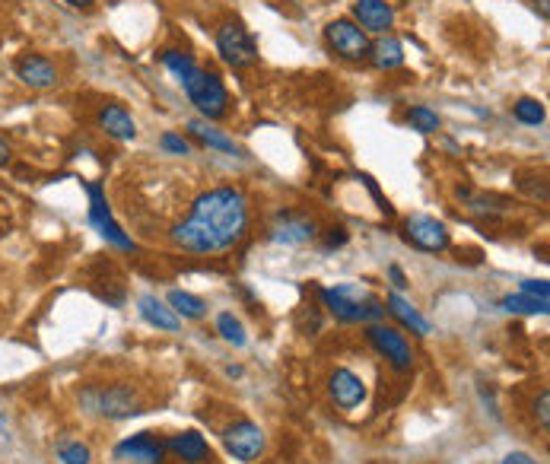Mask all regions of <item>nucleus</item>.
<instances>
[{"label":"nucleus","mask_w":550,"mask_h":464,"mask_svg":"<svg viewBox=\"0 0 550 464\" xmlns=\"http://www.w3.org/2000/svg\"><path fill=\"white\" fill-rule=\"evenodd\" d=\"M503 464H538L531 455H525V452H512V455H506V461Z\"/></svg>","instance_id":"obj_31"},{"label":"nucleus","mask_w":550,"mask_h":464,"mask_svg":"<svg viewBox=\"0 0 550 464\" xmlns=\"http://www.w3.org/2000/svg\"><path fill=\"white\" fill-rule=\"evenodd\" d=\"M385 306H388V312H392V315L401 321L404 328H411V331H414V334H420V337H427V334H430V321L423 318V315H420V312H417V309L411 306V302H407L398 290L385 296Z\"/></svg>","instance_id":"obj_18"},{"label":"nucleus","mask_w":550,"mask_h":464,"mask_svg":"<svg viewBox=\"0 0 550 464\" xmlns=\"http://www.w3.org/2000/svg\"><path fill=\"white\" fill-rule=\"evenodd\" d=\"M58 458H61L64 464H90V461H93L90 449H86L83 442H61V445H58Z\"/></svg>","instance_id":"obj_27"},{"label":"nucleus","mask_w":550,"mask_h":464,"mask_svg":"<svg viewBox=\"0 0 550 464\" xmlns=\"http://www.w3.org/2000/svg\"><path fill=\"white\" fill-rule=\"evenodd\" d=\"M223 442H226V452L245 464L255 461L264 452V433L252 420H239V423L229 426V430L223 433Z\"/></svg>","instance_id":"obj_10"},{"label":"nucleus","mask_w":550,"mask_h":464,"mask_svg":"<svg viewBox=\"0 0 550 464\" xmlns=\"http://www.w3.org/2000/svg\"><path fill=\"white\" fill-rule=\"evenodd\" d=\"M369 58L379 70H395V67L404 64V48H401L398 39H388L385 35V39H379L376 45H369Z\"/></svg>","instance_id":"obj_20"},{"label":"nucleus","mask_w":550,"mask_h":464,"mask_svg":"<svg viewBox=\"0 0 550 464\" xmlns=\"http://www.w3.org/2000/svg\"><path fill=\"white\" fill-rule=\"evenodd\" d=\"M535 414H538L541 426L547 430V426H550V391H541V398L535 401Z\"/></svg>","instance_id":"obj_30"},{"label":"nucleus","mask_w":550,"mask_h":464,"mask_svg":"<svg viewBox=\"0 0 550 464\" xmlns=\"http://www.w3.org/2000/svg\"><path fill=\"white\" fill-rule=\"evenodd\" d=\"M7 163H10V144L0 137V166H7Z\"/></svg>","instance_id":"obj_33"},{"label":"nucleus","mask_w":550,"mask_h":464,"mask_svg":"<svg viewBox=\"0 0 550 464\" xmlns=\"http://www.w3.org/2000/svg\"><path fill=\"white\" fill-rule=\"evenodd\" d=\"M80 404L90 410V414H99L105 420H128V417L140 414V398L128 385L86 388L80 395Z\"/></svg>","instance_id":"obj_4"},{"label":"nucleus","mask_w":550,"mask_h":464,"mask_svg":"<svg viewBox=\"0 0 550 464\" xmlns=\"http://www.w3.org/2000/svg\"><path fill=\"white\" fill-rule=\"evenodd\" d=\"M16 77H20L29 89H51L58 83V70L42 55H23L16 61Z\"/></svg>","instance_id":"obj_15"},{"label":"nucleus","mask_w":550,"mask_h":464,"mask_svg":"<svg viewBox=\"0 0 550 464\" xmlns=\"http://www.w3.org/2000/svg\"><path fill=\"white\" fill-rule=\"evenodd\" d=\"M512 115H516L522 124H531V128H538V124H544V105L538 99H519L516 105H512Z\"/></svg>","instance_id":"obj_26"},{"label":"nucleus","mask_w":550,"mask_h":464,"mask_svg":"<svg viewBox=\"0 0 550 464\" xmlns=\"http://www.w3.org/2000/svg\"><path fill=\"white\" fill-rule=\"evenodd\" d=\"M86 194H90V223L99 229V236L105 242H112L115 248H121V252H134V242L124 236V229L115 223L112 210H109V201H105V191L102 185L96 182H86Z\"/></svg>","instance_id":"obj_6"},{"label":"nucleus","mask_w":550,"mask_h":464,"mask_svg":"<svg viewBox=\"0 0 550 464\" xmlns=\"http://www.w3.org/2000/svg\"><path fill=\"white\" fill-rule=\"evenodd\" d=\"M169 309H172L175 315H182V318H201V315L207 312L204 299L191 296V293H185V290H172V293H169Z\"/></svg>","instance_id":"obj_23"},{"label":"nucleus","mask_w":550,"mask_h":464,"mask_svg":"<svg viewBox=\"0 0 550 464\" xmlns=\"http://www.w3.org/2000/svg\"><path fill=\"white\" fill-rule=\"evenodd\" d=\"M325 35H328V45L341 58H347V61H363V58H369V35L357 23H353V20H334L325 29Z\"/></svg>","instance_id":"obj_8"},{"label":"nucleus","mask_w":550,"mask_h":464,"mask_svg":"<svg viewBox=\"0 0 550 464\" xmlns=\"http://www.w3.org/2000/svg\"><path fill=\"white\" fill-rule=\"evenodd\" d=\"M322 302L337 321H347V325H357V321H376V318L385 315L382 302L369 290L357 287V283H337V287H325Z\"/></svg>","instance_id":"obj_3"},{"label":"nucleus","mask_w":550,"mask_h":464,"mask_svg":"<svg viewBox=\"0 0 550 464\" xmlns=\"http://www.w3.org/2000/svg\"><path fill=\"white\" fill-rule=\"evenodd\" d=\"M166 455V442L153 439V433H137L115 445L118 461H134V464H159Z\"/></svg>","instance_id":"obj_11"},{"label":"nucleus","mask_w":550,"mask_h":464,"mask_svg":"<svg viewBox=\"0 0 550 464\" xmlns=\"http://www.w3.org/2000/svg\"><path fill=\"white\" fill-rule=\"evenodd\" d=\"M271 239L280 245H303V242L315 239V223L309 217H299V213L283 210V213H277V220L271 226Z\"/></svg>","instance_id":"obj_13"},{"label":"nucleus","mask_w":550,"mask_h":464,"mask_svg":"<svg viewBox=\"0 0 550 464\" xmlns=\"http://www.w3.org/2000/svg\"><path fill=\"white\" fill-rule=\"evenodd\" d=\"M369 344L376 347L388 363H392L398 372H407L414 366V350L407 344V337L398 328H388V325H369L366 328Z\"/></svg>","instance_id":"obj_7"},{"label":"nucleus","mask_w":550,"mask_h":464,"mask_svg":"<svg viewBox=\"0 0 550 464\" xmlns=\"http://www.w3.org/2000/svg\"><path fill=\"white\" fill-rule=\"evenodd\" d=\"M248 229V201L239 188H210L191 204L188 220L172 229V242L191 255H217L233 248Z\"/></svg>","instance_id":"obj_1"},{"label":"nucleus","mask_w":550,"mask_h":464,"mask_svg":"<svg viewBox=\"0 0 550 464\" xmlns=\"http://www.w3.org/2000/svg\"><path fill=\"white\" fill-rule=\"evenodd\" d=\"M404 236L411 245H417L420 252H446L449 248V229L439 220L427 217V213H414L404 223Z\"/></svg>","instance_id":"obj_9"},{"label":"nucleus","mask_w":550,"mask_h":464,"mask_svg":"<svg viewBox=\"0 0 550 464\" xmlns=\"http://www.w3.org/2000/svg\"><path fill=\"white\" fill-rule=\"evenodd\" d=\"M328 391H331L334 404L344 407V410H353V407H360L366 401V385H363V379L357 376V372L344 369V366L331 372Z\"/></svg>","instance_id":"obj_12"},{"label":"nucleus","mask_w":550,"mask_h":464,"mask_svg":"<svg viewBox=\"0 0 550 464\" xmlns=\"http://www.w3.org/2000/svg\"><path fill=\"white\" fill-rule=\"evenodd\" d=\"M163 150H169V153H175V156H188L191 153V144L185 137H179V134H163Z\"/></svg>","instance_id":"obj_28"},{"label":"nucleus","mask_w":550,"mask_h":464,"mask_svg":"<svg viewBox=\"0 0 550 464\" xmlns=\"http://www.w3.org/2000/svg\"><path fill=\"white\" fill-rule=\"evenodd\" d=\"M217 48L229 67H255L258 64V42L252 39L242 23H223L217 32Z\"/></svg>","instance_id":"obj_5"},{"label":"nucleus","mask_w":550,"mask_h":464,"mask_svg":"<svg viewBox=\"0 0 550 464\" xmlns=\"http://www.w3.org/2000/svg\"><path fill=\"white\" fill-rule=\"evenodd\" d=\"M353 16H357V26L363 32L385 35L395 26V7L385 4V0H357V4H353Z\"/></svg>","instance_id":"obj_14"},{"label":"nucleus","mask_w":550,"mask_h":464,"mask_svg":"<svg viewBox=\"0 0 550 464\" xmlns=\"http://www.w3.org/2000/svg\"><path fill=\"white\" fill-rule=\"evenodd\" d=\"M217 331H220V337L226 344H233V347H245V328H242V321L233 315V312H223L220 318H217Z\"/></svg>","instance_id":"obj_24"},{"label":"nucleus","mask_w":550,"mask_h":464,"mask_svg":"<svg viewBox=\"0 0 550 464\" xmlns=\"http://www.w3.org/2000/svg\"><path fill=\"white\" fill-rule=\"evenodd\" d=\"M500 306L506 312H519V315H547L550 309V299H538V296H525V293H516V296H506Z\"/></svg>","instance_id":"obj_22"},{"label":"nucleus","mask_w":550,"mask_h":464,"mask_svg":"<svg viewBox=\"0 0 550 464\" xmlns=\"http://www.w3.org/2000/svg\"><path fill=\"white\" fill-rule=\"evenodd\" d=\"M188 131L201 140L204 147H210V150H220V153H239V147L229 140L226 134H220V131H214V128H207V121H188Z\"/></svg>","instance_id":"obj_21"},{"label":"nucleus","mask_w":550,"mask_h":464,"mask_svg":"<svg viewBox=\"0 0 550 464\" xmlns=\"http://www.w3.org/2000/svg\"><path fill=\"white\" fill-rule=\"evenodd\" d=\"M163 67L169 70L175 80L182 83L185 96L191 99V105L204 118L217 121V118L226 115V109H229V93H226V86L220 83V77L201 70L198 64H194L191 55H185V51H163Z\"/></svg>","instance_id":"obj_2"},{"label":"nucleus","mask_w":550,"mask_h":464,"mask_svg":"<svg viewBox=\"0 0 550 464\" xmlns=\"http://www.w3.org/2000/svg\"><path fill=\"white\" fill-rule=\"evenodd\" d=\"M137 309H140V315H144V321L147 325H153V328H159V331H179L182 328V321H179V315H175L166 302H159L156 296H140L137 299Z\"/></svg>","instance_id":"obj_16"},{"label":"nucleus","mask_w":550,"mask_h":464,"mask_svg":"<svg viewBox=\"0 0 550 464\" xmlns=\"http://www.w3.org/2000/svg\"><path fill=\"white\" fill-rule=\"evenodd\" d=\"M407 124H411V128L420 131V134H436L439 131V115L430 109V105H414V109L407 112Z\"/></svg>","instance_id":"obj_25"},{"label":"nucleus","mask_w":550,"mask_h":464,"mask_svg":"<svg viewBox=\"0 0 550 464\" xmlns=\"http://www.w3.org/2000/svg\"><path fill=\"white\" fill-rule=\"evenodd\" d=\"M388 277L395 280V290H404V287H407V280H404V274H401V267H388Z\"/></svg>","instance_id":"obj_32"},{"label":"nucleus","mask_w":550,"mask_h":464,"mask_svg":"<svg viewBox=\"0 0 550 464\" xmlns=\"http://www.w3.org/2000/svg\"><path fill=\"white\" fill-rule=\"evenodd\" d=\"M70 7H90V4H96V0H67Z\"/></svg>","instance_id":"obj_34"},{"label":"nucleus","mask_w":550,"mask_h":464,"mask_svg":"<svg viewBox=\"0 0 550 464\" xmlns=\"http://www.w3.org/2000/svg\"><path fill=\"white\" fill-rule=\"evenodd\" d=\"M519 293H525V296H538V299H550V287H547V280H522Z\"/></svg>","instance_id":"obj_29"},{"label":"nucleus","mask_w":550,"mask_h":464,"mask_svg":"<svg viewBox=\"0 0 550 464\" xmlns=\"http://www.w3.org/2000/svg\"><path fill=\"white\" fill-rule=\"evenodd\" d=\"M99 128L115 140H134L137 137V124L128 112L121 109V105H105V109L99 112Z\"/></svg>","instance_id":"obj_17"},{"label":"nucleus","mask_w":550,"mask_h":464,"mask_svg":"<svg viewBox=\"0 0 550 464\" xmlns=\"http://www.w3.org/2000/svg\"><path fill=\"white\" fill-rule=\"evenodd\" d=\"M4 426H7V417H4V414H0V430H4Z\"/></svg>","instance_id":"obj_35"},{"label":"nucleus","mask_w":550,"mask_h":464,"mask_svg":"<svg viewBox=\"0 0 550 464\" xmlns=\"http://www.w3.org/2000/svg\"><path fill=\"white\" fill-rule=\"evenodd\" d=\"M166 449L179 455L185 464H204L210 458V445L198 433H179L166 442Z\"/></svg>","instance_id":"obj_19"}]
</instances>
